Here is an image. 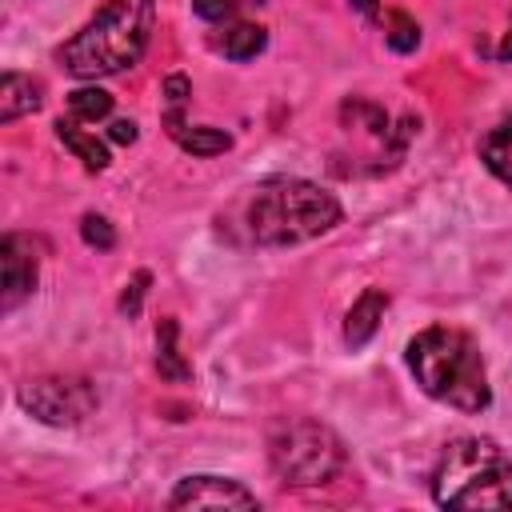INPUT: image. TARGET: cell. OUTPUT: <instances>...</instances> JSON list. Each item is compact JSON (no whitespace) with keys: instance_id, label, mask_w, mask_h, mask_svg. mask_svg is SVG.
<instances>
[{"instance_id":"15","label":"cell","mask_w":512,"mask_h":512,"mask_svg":"<svg viewBox=\"0 0 512 512\" xmlns=\"http://www.w3.org/2000/svg\"><path fill=\"white\" fill-rule=\"evenodd\" d=\"M264 44H268V32L260 24H232L224 32V40H220L228 60H252V56L264 52Z\"/></svg>"},{"instance_id":"14","label":"cell","mask_w":512,"mask_h":512,"mask_svg":"<svg viewBox=\"0 0 512 512\" xmlns=\"http://www.w3.org/2000/svg\"><path fill=\"white\" fill-rule=\"evenodd\" d=\"M56 136L64 140V148H72V152L84 160L88 172H104V168H108V148H104L92 132L76 128L72 120H56Z\"/></svg>"},{"instance_id":"20","label":"cell","mask_w":512,"mask_h":512,"mask_svg":"<svg viewBox=\"0 0 512 512\" xmlns=\"http://www.w3.org/2000/svg\"><path fill=\"white\" fill-rule=\"evenodd\" d=\"M192 8H196V16H200V20L220 24V20H232L236 0H192Z\"/></svg>"},{"instance_id":"8","label":"cell","mask_w":512,"mask_h":512,"mask_svg":"<svg viewBox=\"0 0 512 512\" xmlns=\"http://www.w3.org/2000/svg\"><path fill=\"white\" fill-rule=\"evenodd\" d=\"M0 268H4V292H0V308L12 312L16 304H24L36 288V252L32 240L20 232H8L0 240Z\"/></svg>"},{"instance_id":"7","label":"cell","mask_w":512,"mask_h":512,"mask_svg":"<svg viewBox=\"0 0 512 512\" xmlns=\"http://www.w3.org/2000/svg\"><path fill=\"white\" fill-rule=\"evenodd\" d=\"M168 508H260L256 492H248L240 480L228 476H184L172 496Z\"/></svg>"},{"instance_id":"1","label":"cell","mask_w":512,"mask_h":512,"mask_svg":"<svg viewBox=\"0 0 512 512\" xmlns=\"http://www.w3.org/2000/svg\"><path fill=\"white\" fill-rule=\"evenodd\" d=\"M408 368H412L416 384L448 408L484 412L492 404L484 356H480L476 340L460 328L432 324V328L416 332L408 340Z\"/></svg>"},{"instance_id":"18","label":"cell","mask_w":512,"mask_h":512,"mask_svg":"<svg viewBox=\"0 0 512 512\" xmlns=\"http://www.w3.org/2000/svg\"><path fill=\"white\" fill-rule=\"evenodd\" d=\"M384 40H388L392 52H412L420 44V24L408 12H392L388 16V28H384Z\"/></svg>"},{"instance_id":"9","label":"cell","mask_w":512,"mask_h":512,"mask_svg":"<svg viewBox=\"0 0 512 512\" xmlns=\"http://www.w3.org/2000/svg\"><path fill=\"white\" fill-rule=\"evenodd\" d=\"M384 308H388V292L384 288H364L356 296V304L348 308V316H344V344L364 348L376 336V328L384 320Z\"/></svg>"},{"instance_id":"2","label":"cell","mask_w":512,"mask_h":512,"mask_svg":"<svg viewBox=\"0 0 512 512\" xmlns=\"http://www.w3.org/2000/svg\"><path fill=\"white\" fill-rule=\"evenodd\" d=\"M152 24H156L152 0H108L72 40L60 44L56 60L64 64V72L80 80L116 76L144 56Z\"/></svg>"},{"instance_id":"12","label":"cell","mask_w":512,"mask_h":512,"mask_svg":"<svg viewBox=\"0 0 512 512\" xmlns=\"http://www.w3.org/2000/svg\"><path fill=\"white\" fill-rule=\"evenodd\" d=\"M480 160H484V168H488L500 184L512 188V116L500 120L496 128H488V132L480 136Z\"/></svg>"},{"instance_id":"24","label":"cell","mask_w":512,"mask_h":512,"mask_svg":"<svg viewBox=\"0 0 512 512\" xmlns=\"http://www.w3.org/2000/svg\"><path fill=\"white\" fill-rule=\"evenodd\" d=\"M348 4H352L360 16H376V8H380V0H348Z\"/></svg>"},{"instance_id":"23","label":"cell","mask_w":512,"mask_h":512,"mask_svg":"<svg viewBox=\"0 0 512 512\" xmlns=\"http://www.w3.org/2000/svg\"><path fill=\"white\" fill-rule=\"evenodd\" d=\"M108 136H112L116 144H132V140H136V124H132V120H112Z\"/></svg>"},{"instance_id":"26","label":"cell","mask_w":512,"mask_h":512,"mask_svg":"<svg viewBox=\"0 0 512 512\" xmlns=\"http://www.w3.org/2000/svg\"><path fill=\"white\" fill-rule=\"evenodd\" d=\"M248 4H268V0H248Z\"/></svg>"},{"instance_id":"4","label":"cell","mask_w":512,"mask_h":512,"mask_svg":"<svg viewBox=\"0 0 512 512\" xmlns=\"http://www.w3.org/2000/svg\"><path fill=\"white\" fill-rule=\"evenodd\" d=\"M340 224V200L300 176H276L256 188L248 204V232L264 248L304 244Z\"/></svg>"},{"instance_id":"13","label":"cell","mask_w":512,"mask_h":512,"mask_svg":"<svg viewBox=\"0 0 512 512\" xmlns=\"http://www.w3.org/2000/svg\"><path fill=\"white\" fill-rule=\"evenodd\" d=\"M176 336H180V324H176L172 316H164V320L156 324V372H160L164 380L184 384V380H192V364L180 356Z\"/></svg>"},{"instance_id":"25","label":"cell","mask_w":512,"mask_h":512,"mask_svg":"<svg viewBox=\"0 0 512 512\" xmlns=\"http://www.w3.org/2000/svg\"><path fill=\"white\" fill-rule=\"evenodd\" d=\"M496 56H500L504 64H512V32H508V36L500 40V48H496Z\"/></svg>"},{"instance_id":"16","label":"cell","mask_w":512,"mask_h":512,"mask_svg":"<svg viewBox=\"0 0 512 512\" xmlns=\"http://www.w3.org/2000/svg\"><path fill=\"white\" fill-rule=\"evenodd\" d=\"M340 124L344 128H364V132H372V136H388V112L380 108V104H372V100H344L340 104Z\"/></svg>"},{"instance_id":"6","label":"cell","mask_w":512,"mask_h":512,"mask_svg":"<svg viewBox=\"0 0 512 512\" xmlns=\"http://www.w3.org/2000/svg\"><path fill=\"white\" fill-rule=\"evenodd\" d=\"M20 408L52 428H72L92 416L96 408V388L84 376H36L24 380L16 392Z\"/></svg>"},{"instance_id":"19","label":"cell","mask_w":512,"mask_h":512,"mask_svg":"<svg viewBox=\"0 0 512 512\" xmlns=\"http://www.w3.org/2000/svg\"><path fill=\"white\" fill-rule=\"evenodd\" d=\"M80 236H84V244H88V248H100V252H108V248L116 244L112 224H108L104 216H96V212H88V216L80 220Z\"/></svg>"},{"instance_id":"11","label":"cell","mask_w":512,"mask_h":512,"mask_svg":"<svg viewBox=\"0 0 512 512\" xmlns=\"http://www.w3.org/2000/svg\"><path fill=\"white\" fill-rule=\"evenodd\" d=\"M168 132H172V140H176L184 152H192V156H216V152H228V148H232V136H228L224 128H192V124H184L180 108L168 112Z\"/></svg>"},{"instance_id":"22","label":"cell","mask_w":512,"mask_h":512,"mask_svg":"<svg viewBox=\"0 0 512 512\" xmlns=\"http://www.w3.org/2000/svg\"><path fill=\"white\" fill-rule=\"evenodd\" d=\"M164 96H168V104H172V108H184V100L192 96V80H188V76H180V72L164 76Z\"/></svg>"},{"instance_id":"5","label":"cell","mask_w":512,"mask_h":512,"mask_svg":"<svg viewBox=\"0 0 512 512\" xmlns=\"http://www.w3.org/2000/svg\"><path fill=\"white\" fill-rule=\"evenodd\" d=\"M268 464L292 488H316L340 476L344 444L312 416H280L268 428Z\"/></svg>"},{"instance_id":"21","label":"cell","mask_w":512,"mask_h":512,"mask_svg":"<svg viewBox=\"0 0 512 512\" xmlns=\"http://www.w3.org/2000/svg\"><path fill=\"white\" fill-rule=\"evenodd\" d=\"M144 288H148V272H136L132 276V284L124 288V296H120V312L132 320L136 312H140V300H144Z\"/></svg>"},{"instance_id":"3","label":"cell","mask_w":512,"mask_h":512,"mask_svg":"<svg viewBox=\"0 0 512 512\" xmlns=\"http://www.w3.org/2000/svg\"><path fill=\"white\" fill-rule=\"evenodd\" d=\"M432 500L460 512L512 508V456L484 436L452 440L432 468Z\"/></svg>"},{"instance_id":"17","label":"cell","mask_w":512,"mask_h":512,"mask_svg":"<svg viewBox=\"0 0 512 512\" xmlns=\"http://www.w3.org/2000/svg\"><path fill=\"white\" fill-rule=\"evenodd\" d=\"M68 112H72V120L96 124L112 112V96L104 88H76V92H68Z\"/></svg>"},{"instance_id":"10","label":"cell","mask_w":512,"mask_h":512,"mask_svg":"<svg viewBox=\"0 0 512 512\" xmlns=\"http://www.w3.org/2000/svg\"><path fill=\"white\" fill-rule=\"evenodd\" d=\"M44 100V84L24 76V72H4L0 76V124L20 120L24 112H36Z\"/></svg>"}]
</instances>
